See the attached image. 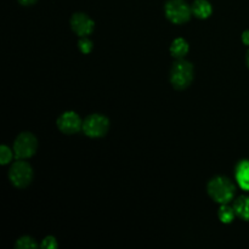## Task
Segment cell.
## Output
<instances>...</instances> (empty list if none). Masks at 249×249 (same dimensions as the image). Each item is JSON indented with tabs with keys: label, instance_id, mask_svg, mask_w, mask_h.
Wrapping results in <instances>:
<instances>
[{
	"label": "cell",
	"instance_id": "cell-1",
	"mask_svg": "<svg viewBox=\"0 0 249 249\" xmlns=\"http://www.w3.org/2000/svg\"><path fill=\"white\" fill-rule=\"evenodd\" d=\"M207 191L211 198L219 204L230 203L235 196L236 187L226 177H215L208 182Z\"/></svg>",
	"mask_w": 249,
	"mask_h": 249
},
{
	"label": "cell",
	"instance_id": "cell-2",
	"mask_svg": "<svg viewBox=\"0 0 249 249\" xmlns=\"http://www.w3.org/2000/svg\"><path fill=\"white\" fill-rule=\"evenodd\" d=\"M195 77V70L191 62L185 58L174 62L170 70V83L177 90H184L191 85Z\"/></svg>",
	"mask_w": 249,
	"mask_h": 249
},
{
	"label": "cell",
	"instance_id": "cell-3",
	"mask_svg": "<svg viewBox=\"0 0 249 249\" xmlns=\"http://www.w3.org/2000/svg\"><path fill=\"white\" fill-rule=\"evenodd\" d=\"M9 179L17 189H24L33 180V169L26 160H17L10 167Z\"/></svg>",
	"mask_w": 249,
	"mask_h": 249
},
{
	"label": "cell",
	"instance_id": "cell-4",
	"mask_svg": "<svg viewBox=\"0 0 249 249\" xmlns=\"http://www.w3.org/2000/svg\"><path fill=\"white\" fill-rule=\"evenodd\" d=\"M165 17L174 24H184L190 21L192 9L185 0H168L164 6Z\"/></svg>",
	"mask_w": 249,
	"mask_h": 249
},
{
	"label": "cell",
	"instance_id": "cell-5",
	"mask_svg": "<svg viewBox=\"0 0 249 249\" xmlns=\"http://www.w3.org/2000/svg\"><path fill=\"white\" fill-rule=\"evenodd\" d=\"M15 158L17 160H28L36 155L38 150V140L32 133H21L16 138L12 147Z\"/></svg>",
	"mask_w": 249,
	"mask_h": 249
},
{
	"label": "cell",
	"instance_id": "cell-6",
	"mask_svg": "<svg viewBox=\"0 0 249 249\" xmlns=\"http://www.w3.org/2000/svg\"><path fill=\"white\" fill-rule=\"evenodd\" d=\"M109 129V121L102 114L94 113L83 121V133L91 139H99L106 135Z\"/></svg>",
	"mask_w": 249,
	"mask_h": 249
},
{
	"label": "cell",
	"instance_id": "cell-7",
	"mask_svg": "<svg viewBox=\"0 0 249 249\" xmlns=\"http://www.w3.org/2000/svg\"><path fill=\"white\" fill-rule=\"evenodd\" d=\"M57 128L66 135H73L83 129V121L78 113L73 111L63 112L57 119Z\"/></svg>",
	"mask_w": 249,
	"mask_h": 249
},
{
	"label": "cell",
	"instance_id": "cell-8",
	"mask_svg": "<svg viewBox=\"0 0 249 249\" xmlns=\"http://www.w3.org/2000/svg\"><path fill=\"white\" fill-rule=\"evenodd\" d=\"M71 28L78 36H88L94 32L95 22L83 12H77L71 17Z\"/></svg>",
	"mask_w": 249,
	"mask_h": 249
},
{
	"label": "cell",
	"instance_id": "cell-9",
	"mask_svg": "<svg viewBox=\"0 0 249 249\" xmlns=\"http://www.w3.org/2000/svg\"><path fill=\"white\" fill-rule=\"evenodd\" d=\"M192 15L199 19H206L213 14V6L208 0H195L191 6Z\"/></svg>",
	"mask_w": 249,
	"mask_h": 249
},
{
	"label": "cell",
	"instance_id": "cell-10",
	"mask_svg": "<svg viewBox=\"0 0 249 249\" xmlns=\"http://www.w3.org/2000/svg\"><path fill=\"white\" fill-rule=\"evenodd\" d=\"M236 181L241 189L249 191V160H241L236 167Z\"/></svg>",
	"mask_w": 249,
	"mask_h": 249
},
{
	"label": "cell",
	"instance_id": "cell-11",
	"mask_svg": "<svg viewBox=\"0 0 249 249\" xmlns=\"http://www.w3.org/2000/svg\"><path fill=\"white\" fill-rule=\"evenodd\" d=\"M170 55L177 60H181L185 58V56L189 53L190 46L189 43L185 40L184 38H177L173 40L172 45H170Z\"/></svg>",
	"mask_w": 249,
	"mask_h": 249
},
{
	"label": "cell",
	"instance_id": "cell-12",
	"mask_svg": "<svg viewBox=\"0 0 249 249\" xmlns=\"http://www.w3.org/2000/svg\"><path fill=\"white\" fill-rule=\"evenodd\" d=\"M236 215L245 221H249V196H241L233 203Z\"/></svg>",
	"mask_w": 249,
	"mask_h": 249
},
{
	"label": "cell",
	"instance_id": "cell-13",
	"mask_svg": "<svg viewBox=\"0 0 249 249\" xmlns=\"http://www.w3.org/2000/svg\"><path fill=\"white\" fill-rule=\"evenodd\" d=\"M218 216L219 219H220L221 223L231 224L233 220H235V218L237 215H236V212L235 209H233V207L228 206V203H226V204H221L220 206V208H219V212H218Z\"/></svg>",
	"mask_w": 249,
	"mask_h": 249
},
{
	"label": "cell",
	"instance_id": "cell-14",
	"mask_svg": "<svg viewBox=\"0 0 249 249\" xmlns=\"http://www.w3.org/2000/svg\"><path fill=\"white\" fill-rule=\"evenodd\" d=\"M15 247H16V249H36L38 248V243H36V241L33 237L22 236V237H19L16 241Z\"/></svg>",
	"mask_w": 249,
	"mask_h": 249
},
{
	"label": "cell",
	"instance_id": "cell-15",
	"mask_svg": "<svg viewBox=\"0 0 249 249\" xmlns=\"http://www.w3.org/2000/svg\"><path fill=\"white\" fill-rule=\"evenodd\" d=\"M14 157H15L14 150H11V148L7 147V146L5 145H2L1 147H0V164L2 165L10 164V162H11Z\"/></svg>",
	"mask_w": 249,
	"mask_h": 249
},
{
	"label": "cell",
	"instance_id": "cell-16",
	"mask_svg": "<svg viewBox=\"0 0 249 249\" xmlns=\"http://www.w3.org/2000/svg\"><path fill=\"white\" fill-rule=\"evenodd\" d=\"M78 48H79V50L83 53H90L92 48H94V44H92V41L88 36H82L79 41H78Z\"/></svg>",
	"mask_w": 249,
	"mask_h": 249
},
{
	"label": "cell",
	"instance_id": "cell-17",
	"mask_svg": "<svg viewBox=\"0 0 249 249\" xmlns=\"http://www.w3.org/2000/svg\"><path fill=\"white\" fill-rule=\"evenodd\" d=\"M40 246L43 249H56L58 247V243L53 236H46Z\"/></svg>",
	"mask_w": 249,
	"mask_h": 249
},
{
	"label": "cell",
	"instance_id": "cell-18",
	"mask_svg": "<svg viewBox=\"0 0 249 249\" xmlns=\"http://www.w3.org/2000/svg\"><path fill=\"white\" fill-rule=\"evenodd\" d=\"M242 43L245 44V45L249 46V29L242 33Z\"/></svg>",
	"mask_w": 249,
	"mask_h": 249
},
{
	"label": "cell",
	"instance_id": "cell-19",
	"mask_svg": "<svg viewBox=\"0 0 249 249\" xmlns=\"http://www.w3.org/2000/svg\"><path fill=\"white\" fill-rule=\"evenodd\" d=\"M17 1H18L21 5H23V6H31V5L36 4L38 0H17Z\"/></svg>",
	"mask_w": 249,
	"mask_h": 249
},
{
	"label": "cell",
	"instance_id": "cell-20",
	"mask_svg": "<svg viewBox=\"0 0 249 249\" xmlns=\"http://www.w3.org/2000/svg\"><path fill=\"white\" fill-rule=\"evenodd\" d=\"M246 61H247V66L249 68V50L247 51V56H246Z\"/></svg>",
	"mask_w": 249,
	"mask_h": 249
}]
</instances>
